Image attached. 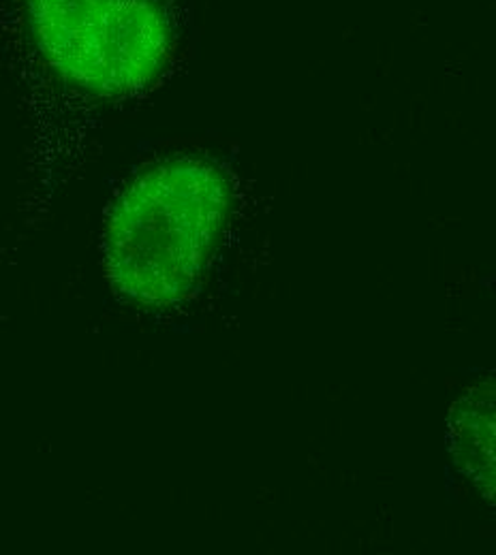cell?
I'll list each match as a JSON object with an SVG mask.
<instances>
[{"instance_id":"cell-1","label":"cell","mask_w":496,"mask_h":555,"mask_svg":"<svg viewBox=\"0 0 496 555\" xmlns=\"http://www.w3.org/2000/svg\"><path fill=\"white\" fill-rule=\"evenodd\" d=\"M231 204L227 176L211 160L182 156L140 173L107 216L103 255L125 299L165 308L204 276Z\"/></svg>"},{"instance_id":"cell-2","label":"cell","mask_w":496,"mask_h":555,"mask_svg":"<svg viewBox=\"0 0 496 555\" xmlns=\"http://www.w3.org/2000/svg\"><path fill=\"white\" fill-rule=\"evenodd\" d=\"M30 13L50 65L97 94L142 88L169 50L154 0H30Z\"/></svg>"},{"instance_id":"cell-3","label":"cell","mask_w":496,"mask_h":555,"mask_svg":"<svg viewBox=\"0 0 496 555\" xmlns=\"http://www.w3.org/2000/svg\"><path fill=\"white\" fill-rule=\"evenodd\" d=\"M493 387L469 391L452 416V434L458 464L473 477L475 483H491L495 479V406Z\"/></svg>"}]
</instances>
